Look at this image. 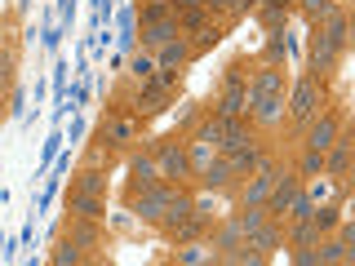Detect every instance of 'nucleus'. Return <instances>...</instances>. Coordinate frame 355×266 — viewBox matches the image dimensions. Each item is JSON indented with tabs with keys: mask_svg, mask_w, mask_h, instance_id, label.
<instances>
[{
	"mask_svg": "<svg viewBox=\"0 0 355 266\" xmlns=\"http://www.w3.org/2000/svg\"><path fill=\"white\" fill-rule=\"evenodd\" d=\"M320 107H324V85H320L315 76L293 80V89H288V120H293V125H306L311 116H320Z\"/></svg>",
	"mask_w": 355,
	"mask_h": 266,
	"instance_id": "f257e3e1",
	"label": "nucleus"
},
{
	"mask_svg": "<svg viewBox=\"0 0 355 266\" xmlns=\"http://www.w3.org/2000/svg\"><path fill=\"white\" fill-rule=\"evenodd\" d=\"M178 195V182H155L147 186V191H138V195H129V209H133V218L138 222H155L160 227V218H164V209H169V200Z\"/></svg>",
	"mask_w": 355,
	"mask_h": 266,
	"instance_id": "f03ea898",
	"label": "nucleus"
},
{
	"mask_svg": "<svg viewBox=\"0 0 355 266\" xmlns=\"http://www.w3.org/2000/svg\"><path fill=\"white\" fill-rule=\"evenodd\" d=\"M306 151H329L333 142L342 138V116L338 111H320V116H311L306 120Z\"/></svg>",
	"mask_w": 355,
	"mask_h": 266,
	"instance_id": "7ed1b4c3",
	"label": "nucleus"
},
{
	"mask_svg": "<svg viewBox=\"0 0 355 266\" xmlns=\"http://www.w3.org/2000/svg\"><path fill=\"white\" fill-rule=\"evenodd\" d=\"M155 169H160L164 182H182V177H191L187 147H182V142H164V147H155Z\"/></svg>",
	"mask_w": 355,
	"mask_h": 266,
	"instance_id": "20e7f679",
	"label": "nucleus"
},
{
	"mask_svg": "<svg viewBox=\"0 0 355 266\" xmlns=\"http://www.w3.org/2000/svg\"><path fill=\"white\" fill-rule=\"evenodd\" d=\"M284 116H288L284 94H249V120H258V125H284Z\"/></svg>",
	"mask_w": 355,
	"mask_h": 266,
	"instance_id": "39448f33",
	"label": "nucleus"
},
{
	"mask_svg": "<svg viewBox=\"0 0 355 266\" xmlns=\"http://www.w3.org/2000/svg\"><path fill=\"white\" fill-rule=\"evenodd\" d=\"M338 58H342V49L315 27V36H311V76H315V80H324L333 66H338Z\"/></svg>",
	"mask_w": 355,
	"mask_h": 266,
	"instance_id": "423d86ee",
	"label": "nucleus"
},
{
	"mask_svg": "<svg viewBox=\"0 0 355 266\" xmlns=\"http://www.w3.org/2000/svg\"><path fill=\"white\" fill-rule=\"evenodd\" d=\"M297 191H302V177L280 169V177H275V186H271V195H266V213H271L275 222H284V209H288V200H293Z\"/></svg>",
	"mask_w": 355,
	"mask_h": 266,
	"instance_id": "0eeeda50",
	"label": "nucleus"
},
{
	"mask_svg": "<svg viewBox=\"0 0 355 266\" xmlns=\"http://www.w3.org/2000/svg\"><path fill=\"white\" fill-rule=\"evenodd\" d=\"M275 177H280V169H275V164H258V169L249 173V182H244V191H240V204H266Z\"/></svg>",
	"mask_w": 355,
	"mask_h": 266,
	"instance_id": "6e6552de",
	"label": "nucleus"
},
{
	"mask_svg": "<svg viewBox=\"0 0 355 266\" xmlns=\"http://www.w3.org/2000/svg\"><path fill=\"white\" fill-rule=\"evenodd\" d=\"M222 160H227V169H231V177H249L258 164H266V155H262V147L258 142H244V147H231V151H222Z\"/></svg>",
	"mask_w": 355,
	"mask_h": 266,
	"instance_id": "1a4fd4ad",
	"label": "nucleus"
},
{
	"mask_svg": "<svg viewBox=\"0 0 355 266\" xmlns=\"http://www.w3.org/2000/svg\"><path fill=\"white\" fill-rule=\"evenodd\" d=\"M214 116L218 120H244L249 116V85H227V94L214 107Z\"/></svg>",
	"mask_w": 355,
	"mask_h": 266,
	"instance_id": "9d476101",
	"label": "nucleus"
},
{
	"mask_svg": "<svg viewBox=\"0 0 355 266\" xmlns=\"http://www.w3.org/2000/svg\"><path fill=\"white\" fill-rule=\"evenodd\" d=\"M160 182V169H155V155H133L129 160V195L147 191V186Z\"/></svg>",
	"mask_w": 355,
	"mask_h": 266,
	"instance_id": "9b49d317",
	"label": "nucleus"
},
{
	"mask_svg": "<svg viewBox=\"0 0 355 266\" xmlns=\"http://www.w3.org/2000/svg\"><path fill=\"white\" fill-rule=\"evenodd\" d=\"M284 85H288L284 66L280 62H262L258 71H253V80H249V94H284Z\"/></svg>",
	"mask_w": 355,
	"mask_h": 266,
	"instance_id": "f8f14e48",
	"label": "nucleus"
},
{
	"mask_svg": "<svg viewBox=\"0 0 355 266\" xmlns=\"http://www.w3.org/2000/svg\"><path fill=\"white\" fill-rule=\"evenodd\" d=\"M351 155H355V147H351V138H338L333 147L324 151V177H347L351 173Z\"/></svg>",
	"mask_w": 355,
	"mask_h": 266,
	"instance_id": "ddd939ff",
	"label": "nucleus"
},
{
	"mask_svg": "<svg viewBox=\"0 0 355 266\" xmlns=\"http://www.w3.org/2000/svg\"><path fill=\"white\" fill-rule=\"evenodd\" d=\"M351 258H355V253H351L347 240H324V236H320V244H315V266H347Z\"/></svg>",
	"mask_w": 355,
	"mask_h": 266,
	"instance_id": "4468645a",
	"label": "nucleus"
},
{
	"mask_svg": "<svg viewBox=\"0 0 355 266\" xmlns=\"http://www.w3.org/2000/svg\"><path fill=\"white\" fill-rule=\"evenodd\" d=\"M196 177H200V186H205V191H222V186L236 182V177H231V169H227V160H222V151H218V155H214V160H209Z\"/></svg>",
	"mask_w": 355,
	"mask_h": 266,
	"instance_id": "2eb2a0df",
	"label": "nucleus"
},
{
	"mask_svg": "<svg viewBox=\"0 0 355 266\" xmlns=\"http://www.w3.org/2000/svg\"><path fill=\"white\" fill-rule=\"evenodd\" d=\"M173 36H182V31H178V18H155V22L142 27V44H147V49H160V44L173 40Z\"/></svg>",
	"mask_w": 355,
	"mask_h": 266,
	"instance_id": "dca6fc26",
	"label": "nucleus"
},
{
	"mask_svg": "<svg viewBox=\"0 0 355 266\" xmlns=\"http://www.w3.org/2000/svg\"><path fill=\"white\" fill-rule=\"evenodd\" d=\"M320 31L338 44V49H347V31H351V22H347V9H329L324 18H320Z\"/></svg>",
	"mask_w": 355,
	"mask_h": 266,
	"instance_id": "f3484780",
	"label": "nucleus"
},
{
	"mask_svg": "<svg viewBox=\"0 0 355 266\" xmlns=\"http://www.w3.org/2000/svg\"><path fill=\"white\" fill-rule=\"evenodd\" d=\"M187 58H191V44H187L182 36H173V40H164L160 49H155V66H182Z\"/></svg>",
	"mask_w": 355,
	"mask_h": 266,
	"instance_id": "a211bd4d",
	"label": "nucleus"
},
{
	"mask_svg": "<svg viewBox=\"0 0 355 266\" xmlns=\"http://www.w3.org/2000/svg\"><path fill=\"white\" fill-rule=\"evenodd\" d=\"M71 213H76V218H94V222H103V218H107V204H103V195L71 191Z\"/></svg>",
	"mask_w": 355,
	"mask_h": 266,
	"instance_id": "6ab92c4d",
	"label": "nucleus"
},
{
	"mask_svg": "<svg viewBox=\"0 0 355 266\" xmlns=\"http://www.w3.org/2000/svg\"><path fill=\"white\" fill-rule=\"evenodd\" d=\"M178 262H182V266L218 262V249H214V244H200V240H187V244H178Z\"/></svg>",
	"mask_w": 355,
	"mask_h": 266,
	"instance_id": "aec40b11",
	"label": "nucleus"
},
{
	"mask_svg": "<svg viewBox=\"0 0 355 266\" xmlns=\"http://www.w3.org/2000/svg\"><path fill=\"white\" fill-rule=\"evenodd\" d=\"M231 222L240 227V236H249V231L266 227V222H271V213H266V204H244L240 213H231Z\"/></svg>",
	"mask_w": 355,
	"mask_h": 266,
	"instance_id": "412c9836",
	"label": "nucleus"
},
{
	"mask_svg": "<svg viewBox=\"0 0 355 266\" xmlns=\"http://www.w3.org/2000/svg\"><path fill=\"white\" fill-rule=\"evenodd\" d=\"M244 142H253V133H249V116H244V120H222V147H218V151L244 147Z\"/></svg>",
	"mask_w": 355,
	"mask_h": 266,
	"instance_id": "4be33fe9",
	"label": "nucleus"
},
{
	"mask_svg": "<svg viewBox=\"0 0 355 266\" xmlns=\"http://www.w3.org/2000/svg\"><path fill=\"white\" fill-rule=\"evenodd\" d=\"M191 209H196V195H187V191H182V186H178V195L169 200V209H164V218H160V227H164V231H169V227H178V222H182L187 213H191Z\"/></svg>",
	"mask_w": 355,
	"mask_h": 266,
	"instance_id": "5701e85b",
	"label": "nucleus"
},
{
	"mask_svg": "<svg viewBox=\"0 0 355 266\" xmlns=\"http://www.w3.org/2000/svg\"><path fill=\"white\" fill-rule=\"evenodd\" d=\"M209 244L218 249V258H222V253H231V249H240V244H244V236H240V227H236V222H231V213H227V222H222V227L214 231V240H209Z\"/></svg>",
	"mask_w": 355,
	"mask_h": 266,
	"instance_id": "b1692460",
	"label": "nucleus"
},
{
	"mask_svg": "<svg viewBox=\"0 0 355 266\" xmlns=\"http://www.w3.org/2000/svg\"><path fill=\"white\" fill-rule=\"evenodd\" d=\"M71 186H76V191H89V195H107V173L89 164V169H80L71 177Z\"/></svg>",
	"mask_w": 355,
	"mask_h": 266,
	"instance_id": "393cba45",
	"label": "nucleus"
},
{
	"mask_svg": "<svg viewBox=\"0 0 355 266\" xmlns=\"http://www.w3.org/2000/svg\"><path fill=\"white\" fill-rule=\"evenodd\" d=\"M311 222H315V231H320V236H329V231L342 222V209L333 204V200H329V204H315V209H311Z\"/></svg>",
	"mask_w": 355,
	"mask_h": 266,
	"instance_id": "a878e982",
	"label": "nucleus"
},
{
	"mask_svg": "<svg viewBox=\"0 0 355 266\" xmlns=\"http://www.w3.org/2000/svg\"><path fill=\"white\" fill-rule=\"evenodd\" d=\"M311 209H315V200H311L306 191H297L293 200H288V209H284V222H306Z\"/></svg>",
	"mask_w": 355,
	"mask_h": 266,
	"instance_id": "bb28decb",
	"label": "nucleus"
},
{
	"mask_svg": "<svg viewBox=\"0 0 355 266\" xmlns=\"http://www.w3.org/2000/svg\"><path fill=\"white\" fill-rule=\"evenodd\" d=\"M196 142H209V147H222V120L218 116H205L196 129Z\"/></svg>",
	"mask_w": 355,
	"mask_h": 266,
	"instance_id": "cd10ccee",
	"label": "nucleus"
},
{
	"mask_svg": "<svg viewBox=\"0 0 355 266\" xmlns=\"http://www.w3.org/2000/svg\"><path fill=\"white\" fill-rule=\"evenodd\" d=\"M324 173V151H302L297 160V177H320Z\"/></svg>",
	"mask_w": 355,
	"mask_h": 266,
	"instance_id": "c85d7f7f",
	"label": "nucleus"
},
{
	"mask_svg": "<svg viewBox=\"0 0 355 266\" xmlns=\"http://www.w3.org/2000/svg\"><path fill=\"white\" fill-rule=\"evenodd\" d=\"M71 240L80 244V249H94V244H98V227H94V218H80V222H76V227H71Z\"/></svg>",
	"mask_w": 355,
	"mask_h": 266,
	"instance_id": "c756f323",
	"label": "nucleus"
},
{
	"mask_svg": "<svg viewBox=\"0 0 355 266\" xmlns=\"http://www.w3.org/2000/svg\"><path fill=\"white\" fill-rule=\"evenodd\" d=\"M155 71H160V66H155V58H151V53H138V58L129 62V76H133V80H151Z\"/></svg>",
	"mask_w": 355,
	"mask_h": 266,
	"instance_id": "7c9ffc66",
	"label": "nucleus"
},
{
	"mask_svg": "<svg viewBox=\"0 0 355 266\" xmlns=\"http://www.w3.org/2000/svg\"><path fill=\"white\" fill-rule=\"evenodd\" d=\"M53 262H58V266H67V262H85V253H80V244H76V240H62L58 244V253H53Z\"/></svg>",
	"mask_w": 355,
	"mask_h": 266,
	"instance_id": "2f4dec72",
	"label": "nucleus"
},
{
	"mask_svg": "<svg viewBox=\"0 0 355 266\" xmlns=\"http://www.w3.org/2000/svg\"><path fill=\"white\" fill-rule=\"evenodd\" d=\"M284 58V31H271V40H266V62H280Z\"/></svg>",
	"mask_w": 355,
	"mask_h": 266,
	"instance_id": "473e14b6",
	"label": "nucleus"
},
{
	"mask_svg": "<svg viewBox=\"0 0 355 266\" xmlns=\"http://www.w3.org/2000/svg\"><path fill=\"white\" fill-rule=\"evenodd\" d=\"M9 85H14V53H0V89H9Z\"/></svg>",
	"mask_w": 355,
	"mask_h": 266,
	"instance_id": "72a5a7b5",
	"label": "nucleus"
},
{
	"mask_svg": "<svg viewBox=\"0 0 355 266\" xmlns=\"http://www.w3.org/2000/svg\"><path fill=\"white\" fill-rule=\"evenodd\" d=\"M302 9H306V14H311V18L320 22V18L329 14V9H338V5H333V0H302Z\"/></svg>",
	"mask_w": 355,
	"mask_h": 266,
	"instance_id": "f704fd0d",
	"label": "nucleus"
},
{
	"mask_svg": "<svg viewBox=\"0 0 355 266\" xmlns=\"http://www.w3.org/2000/svg\"><path fill=\"white\" fill-rule=\"evenodd\" d=\"M284 18H288V9H266V14H262L266 31H280V27H284Z\"/></svg>",
	"mask_w": 355,
	"mask_h": 266,
	"instance_id": "c9c22d12",
	"label": "nucleus"
},
{
	"mask_svg": "<svg viewBox=\"0 0 355 266\" xmlns=\"http://www.w3.org/2000/svg\"><path fill=\"white\" fill-rule=\"evenodd\" d=\"M205 0H173V14H182V9H200Z\"/></svg>",
	"mask_w": 355,
	"mask_h": 266,
	"instance_id": "e433bc0d",
	"label": "nucleus"
},
{
	"mask_svg": "<svg viewBox=\"0 0 355 266\" xmlns=\"http://www.w3.org/2000/svg\"><path fill=\"white\" fill-rule=\"evenodd\" d=\"M333 5H338V9H347V0H333Z\"/></svg>",
	"mask_w": 355,
	"mask_h": 266,
	"instance_id": "4c0bfd02",
	"label": "nucleus"
}]
</instances>
